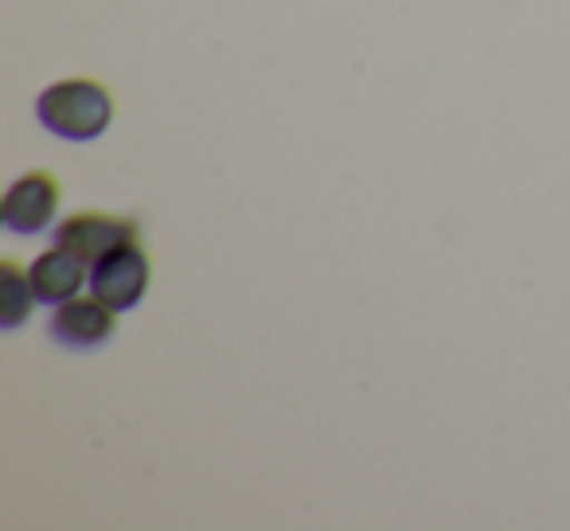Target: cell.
<instances>
[{
    "instance_id": "cell-3",
    "label": "cell",
    "mask_w": 570,
    "mask_h": 531,
    "mask_svg": "<svg viewBox=\"0 0 570 531\" xmlns=\"http://www.w3.org/2000/svg\"><path fill=\"white\" fill-rule=\"evenodd\" d=\"M137 223L126 215H102V212H75L56 227V243L67 246L71 254H79L87 266H95L98 258H106L110 250L126 243H137Z\"/></svg>"
},
{
    "instance_id": "cell-2",
    "label": "cell",
    "mask_w": 570,
    "mask_h": 531,
    "mask_svg": "<svg viewBox=\"0 0 570 531\" xmlns=\"http://www.w3.org/2000/svg\"><path fill=\"white\" fill-rule=\"evenodd\" d=\"M149 254L137 243H126L90 266V294H98L114 309H137L141 297L149 294Z\"/></svg>"
},
{
    "instance_id": "cell-7",
    "label": "cell",
    "mask_w": 570,
    "mask_h": 531,
    "mask_svg": "<svg viewBox=\"0 0 570 531\" xmlns=\"http://www.w3.org/2000/svg\"><path fill=\"white\" fill-rule=\"evenodd\" d=\"M32 302H36L32 278L12 258H4L0 262V325L20 328L28 321V313H32Z\"/></svg>"
},
{
    "instance_id": "cell-6",
    "label": "cell",
    "mask_w": 570,
    "mask_h": 531,
    "mask_svg": "<svg viewBox=\"0 0 570 531\" xmlns=\"http://www.w3.org/2000/svg\"><path fill=\"white\" fill-rule=\"evenodd\" d=\"M28 278H32L36 302L63 305V302H71V297L82 289V282H87V262H82L79 254L67 250V246L56 243L51 250H43L40 258L32 262Z\"/></svg>"
},
{
    "instance_id": "cell-1",
    "label": "cell",
    "mask_w": 570,
    "mask_h": 531,
    "mask_svg": "<svg viewBox=\"0 0 570 531\" xmlns=\"http://www.w3.org/2000/svg\"><path fill=\"white\" fill-rule=\"evenodd\" d=\"M36 118L48 134L63 137V141H95L114 121V98L95 79H63L40 90Z\"/></svg>"
},
{
    "instance_id": "cell-5",
    "label": "cell",
    "mask_w": 570,
    "mask_h": 531,
    "mask_svg": "<svg viewBox=\"0 0 570 531\" xmlns=\"http://www.w3.org/2000/svg\"><path fill=\"white\" fill-rule=\"evenodd\" d=\"M114 305H106L98 294H87L79 297L75 294L71 302L56 305V313H51V341L63 344V348H98V344H106L114 336V328H118V321H114Z\"/></svg>"
},
{
    "instance_id": "cell-4",
    "label": "cell",
    "mask_w": 570,
    "mask_h": 531,
    "mask_svg": "<svg viewBox=\"0 0 570 531\" xmlns=\"http://www.w3.org/2000/svg\"><path fill=\"white\" fill-rule=\"evenodd\" d=\"M59 212V184L48 173H24L12 180V188L4 191V207H0V219L12 235H40L51 227Z\"/></svg>"
}]
</instances>
